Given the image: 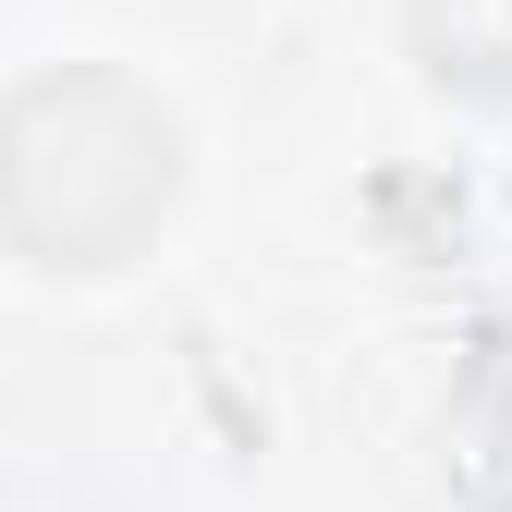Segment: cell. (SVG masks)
<instances>
[{
  "label": "cell",
  "instance_id": "cell-1",
  "mask_svg": "<svg viewBox=\"0 0 512 512\" xmlns=\"http://www.w3.org/2000/svg\"><path fill=\"white\" fill-rule=\"evenodd\" d=\"M183 208V110L110 61H37L0 86V256L37 281H110Z\"/></svg>",
  "mask_w": 512,
  "mask_h": 512
},
{
  "label": "cell",
  "instance_id": "cell-2",
  "mask_svg": "<svg viewBox=\"0 0 512 512\" xmlns=\"http://www.w3.org/2000/svg\"><path fill=\"white\" fill-rule=\"evenodd\" d=\"M403 37L439 98L512 110V0H403Z\"/></svg>",
  "mask_w": 512,
  "mask_h": 512
}]
</instances>
